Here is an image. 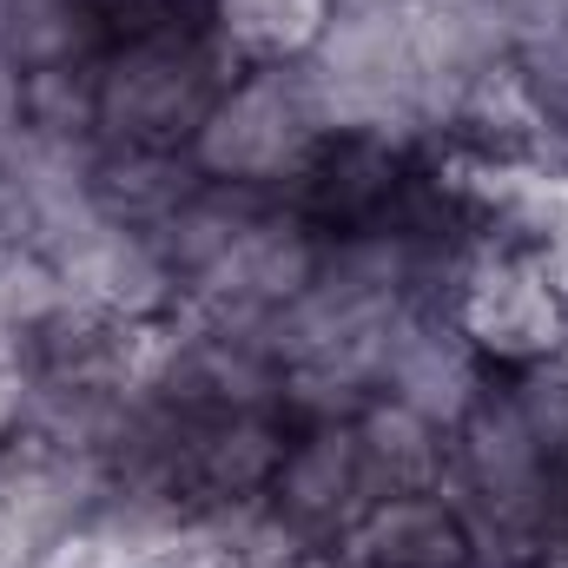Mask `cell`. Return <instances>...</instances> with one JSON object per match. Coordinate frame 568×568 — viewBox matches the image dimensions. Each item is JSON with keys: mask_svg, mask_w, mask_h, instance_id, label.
Listing matches in <instances>:
<instances>
[{"mask_svg": "<svg viewBox=\"0 0 568 568\" xmlns=\"http://www.w3.org/2000/svg\"><path fill=\"white\" fill-rule=\"evenodd\" d=\"M456 509L476 529L483 568H523L568 542V357L476 377L449 424Z\"/></svg>", "mask_w": 568, "mask_h": 568, "instance_id": "obj_1", "label": "cell"}, {"mask_svg": "<svg viewBox=\"0 0 568 568\" xmlns=\"http://www.w3.org/2000/svg\"><path fill=\"white\" fill-rule=\"evenodd\" d=\"M436 317L489 371H529L568 357V272L516 239H476L436 297Z\"/></svg>", "mask_w": 568, "mask_h": 568, "instance_id": "obj_2", "label": "cell"}, {"mask_svg": "<svg viewBox=\"0 0 568 568\" xmlns=\"http://www.w3.org/2000/svg\"><path fill=\"white\" fill-rule=\"evenodd\" d=\"M331 133H337V113H331L311 60L304 67H239L185 159L212 185L284 192Z\"/></svg>", "mask_w": 568, "mask_h": 568, "instance_id": "obj_3", "label": "cell"}, {"mask_svg": "<svg viewBox=\"0 0 568 568\" xmlns=\"http://www.w3.org/2000/svg\"><path fill=\"white\" fill-rule=\"evenodd\" d=\"M371 503H377V476L364 463L357 417L337 410V417H297L258 516L284 536L291 556H331Z\"/></svg>", "mask_w": 568, "mask_h": 568, "instance_id": "obj_4", "label": "cell"}, {"mask_svg": "<svg viewBox=\"0 0 568 568\" xmlns=\"http://www.w3.org/2000/svg\"><path fill=\"white\" fill-rule=\"evenodd\" d=\"M331 568H483L476 529L449 489H404L377 496L351 536L324 556Z\"/></svg>", "mask_w": 568, "mask_h": 568, "instance_id": "obj_5", "label": "cell"}, {"mask_svg": "<svg viewBox=\"0 0 568 568\" xmlns=\"http://www.w3.org/2000/svg\"><path fill=\"white\" fill-rule=\"evenodd\" d=\"M239 67H304L344 0H199Z\"/></svg>", "mask_w": 568, "mask_h": 568, "instance_id": "obj_6", "label": "cell"}]
</instances>
